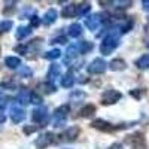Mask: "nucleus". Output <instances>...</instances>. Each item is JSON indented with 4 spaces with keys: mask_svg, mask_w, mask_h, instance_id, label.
Wrapping results in <instances>:
<instances>
[{
    "mask_svg": "<svg viewBox=\"0 0 149 149\" xmlns=\"http://www.w3.org/2000/svg\"><path fill=\"white\" fill-rule=\"evenodd\" d=\"M133 149H145V143H143V137L142 134H136L133 136Z\"/></svg>",
    "mask_w": 149,
    "mask_h": 149,
    "instance_id": "nucleus-1",
    "label": "nucleus"
},
{
    "mask_svg": "<svg viewBox=\"0 0 149 149\" xmlns=\"http://www.w3.org/2000/svg\"><path fill=\"white\" fill-rule=\"evenodd\" d=\"M79 134V128H69L66 133H64V137L67 139V140H73V139H76V136Z\"/></svg>",
    "mask_w": 149,
    "mask_h": 149,
    "instance_id": "nucleus-2",
    "label": "nucleus"
},
{
    "mask_svg": "<svg viewBox=\"0 0 149 149\" xmlns=\"http://www.w3.org/2000/svg\"><path fill=\"white\" fill-rule=\"evenodd\" d=\"M74 5H69V6H66L64 9H63V12H61V14H63V17H72L73 14H74Z\"/></svg>",
    "mask_w": 149,
    "mask_h": 149,
    "instance_id": "nucleus-3",
    "label": "nucleus"
},
{
    "mask_svg": "<svg viewBox=\"0 0 149 149\" xmlns=\"http://www.w3.org/2000/svg\"><path fill=\"white\" fill-rule=\"evenodd\" d=\"M94 112H95V107L90 104L88 107H85V109H82V110H81V115H82V116H91V115L94 113Z\"/></svg>",
    "mask_w": 149,
    "mask_h": 149,
    "instance_id": "nucleus-4",
    "label": "nucleus"
},
{
    "mask_svg": "<svg viewBox=\"0 0 149 149\" xmlns=\"http://www.w3.org/2000/svg\"><path fill=\"white\" fill-rule=\"evenodd\" d=\"M124 66H125V63H124L122 60H113L110 63V67L112 69H115V70H118V69H124Z\"/></svg>",
    "mask_w": 149,
    "mask_h": 149,
    "instance_id": "nucleus-5",
    "label": "nucleus"
},
{
    "mask_svg": "<svg viewBox=\"0 0 149 149\" xmlns=\"http://www.w3.org/2000/svg\"><path fill=\"white\" fill-rule=\"evenodd\" d=\"M6 64L9 66V67H17L18 64H19V60L18 58H12V57H9V58H6Z\"/></svg>",
    "mask_w": 149,
    "mask_h": 149,
    "instance_id": "nucleus-6",
    "label": "nucleus"
},
{
    "mask_svg": "<svg viewBox=\"0 0 149 149\" xmlns=\"http://www.w3.org/2000/svg\"><path fill=\"white\" fill-rule=\"evenodd\" d=\"M31 100H33V103H40V97H37V95L31 94Z\"/></svg>",
    "mask_w": 149,
    "mask_h": 149,
    "instance_id": "nucleus-7",
    "label": "nucleus"
},
{
    "mask_svg": "<svg viewBox=\"0 0 149 149\" xmlns=\"http://www.w3.org/2000/svg\"><path fill=\"white\" fill-rule=\"evenodd\" d=\"M10 27V22H2L0 24V29H9Z\"/></svg>",
    "mask_w": 149,
    "mask_h": 149,
    "instance_id": "nucleus-8",
    "label": "nucleus"
}]
</instances>
